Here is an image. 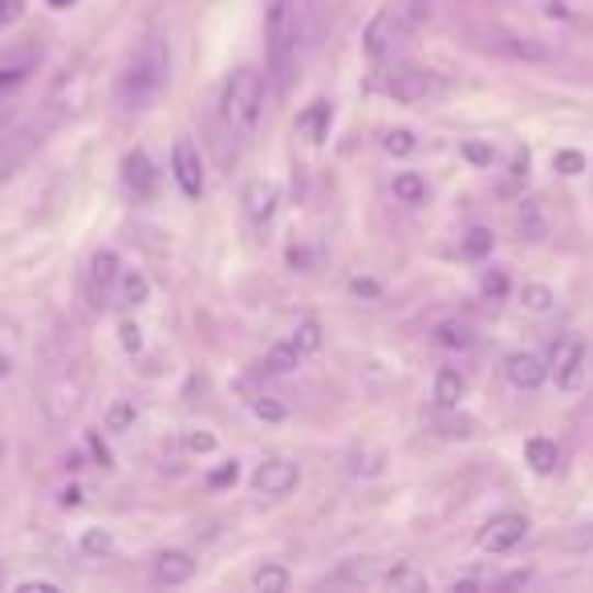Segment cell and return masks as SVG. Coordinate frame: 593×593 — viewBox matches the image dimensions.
<instances>
[{"instance_id": "45", "label": "cell", "mask_w": 593, "mask_h": 593, "mask_svg": "<svg viewBox=\"0 0 593 593\" xmlns=\"http://www.w3.org/2000/svg\"><path fill=\"white\" fill-rule=\"evenodd\" d=\"M513 176H528V150H521L513 163Z\"/></svg>"}, {"instance_id": "48", "label": "cell", "mask_w": 593, "mask_h": 593, "mask_svg": "<svg viewBox=\"0 0 593 593\" xmlns=\"http://www.w3.org/2000/svg\"><path fill=\"white\" fill-rule=\"evenodd\" d=\"M21 78H25V69H4V74H0L4 86H9V81H21Z\"/></svg>"}, {"instance_id": "31", "label": "cell", "mask_w": 593, "mask_h": 593, "mask_svg": "<svg viewBox=\"0 0 593 593\" xmlns=\"http://www.w3.org/2000/svg\"><path fill=\"white\" fill-rule=\"evenodd\" d=\"M135 403H126V399H119V403L110 406V415H107V427L110 432H126V427H131V423H135Z\"/></svg>"}, {"instance_id": "11", "label": "cell", "mask_w": 593, "mask_h": 593, "mask_svg": "<svg viewBox=\"0 0 593 593\" xmlns=\"http://www.w3.org/2000/svg\"><path fill=\"white\" fill-rule=\"evenodd\" d=\"M277 203H281V191H277V183L253 179V183L244 188V212H248V216L257 220V224L272 220V212H277Z\"/></svg>"}, {"instance_id": "46", "label": "cell", "mask_w": 593, "mask_h": 593, "mask_svg": "<svg viewBox=\"0 0 593 593\" xmlns=\"http://www.w3.org/2000/svg\"><path fill=\"white\" fill-rule=\"evenodd\" d=\"M61 504H66V508H74V504H81V492H78V488H66V492H61Z\"/></svg>"}, {"instance_id": "37", "label": "cell", "mask_w": 593, "mask_h": 593, "mask_svg": "<svg viewBox=\"0 0 593 593\" xmlns=\"http://www.w3.org/2000/svg\"><path fill=\"white\" fill-rule=\"evenodd\" d=\"M253 411H257V418H265V423H281V418H284V406L272 403V399H257V403H253Z\"/></svg>"}, {"instance_id": "43", "label": "cell", "mask_w": 593, "mask_h": 593, "mask_svg": "<svg viewBox=\"0 0 593 593\" xmlns=\"http://www.w3.org/2000/svg\"><path fill=\"white\" fill-rule=\"evenodd\" d=\"M484 293L488 296H504V293H508V277H504V272H484Z\"/></svg>"}, {"instance_id": "23", "label": "cell", "mask_w": 593, "mask_h": 593, "mask_svg": "<svg viewBox=\"0 0 593 593\" xmlns=\"http://www.w3.org/2000/svg\"><path fill=\"white\" fill-rule=\"evenodd\" d=\"M394 200H403V203H423V200H427V183H423V176H415V171L394 176Z\"/></svg>"}, {"instance_id": "18", "label": "cell", "mask_w": 593, "mask_h": 593, "mask_svg": "<svg viewBox=\"0 0 593 593\" xmlns=\"http://www.w3.org/2000/svg\"><path fill=\"white\" fill-rule=\"evenodd\" d=\"M301 358H305V354L296 350L293 337H289V342H281V346H272V350H269V358H265V370H272V374H289V370H296V366H301Z\"/></svg>"}, {"instance_id": "12", "label": "cell", "mask_w": 593, "mask_h": 593, "mask_svg": "<svg viewBox=\"0 0 593 593\" xmlns=\"http://www.w3.org/2000/svg\"><path fill=\"white\" fill-rule=\"evenodd\" d=\"M191 578H195V561H191V553L167 549V553L155 557V581H159V585H188Z\"/></svg>"}, {"instance_id": "50", "label": "cell", "mask_w": 593, "mask_h": 593, "mask_svg": "<svg viewBox=\"0 0 593 593\" xmlns=\"http://www.w3.org/2000/svg\"><path fill=\"white\" fill-rule=\"evenodd\" d=\"M49 4H54V9H69V4H74V0H49Z\"/></svg>"}, {"instance_id": "29", "label": "cell", "mask_w": 593, "mask_h": 593, "mask_svg": "<svg viewBox=\"0 0 593 593\" xmlns=\"http://www.w3.org/2000/svg\"><path fill=\"white\" fill-rule=\"evenodd\" d=\"M293 346L301 354H313L317 346H322V325L313 322V317H310V322H301V325H296V334H293Z\"/></svg>"}, {"instance_id": "6", "label": "cell", "mask_w": 593, "mask_h": 593, "mask_svg": "<svg viewBox=\"0 0 593 593\" xmlns=\"http://www.w3.org/2000/svg\"><path fill=\"white\" fill-rule=\"evenodd\" d=\"M585 358H590V350H585V342H581V337H566V342L553 350L549 374L557 378V387H561V391H578L581 387V378H585Z\"/></svg>"}, {"instance_id": "36", "label": "cell", "mask_w": 593, "mask_h": 593, "mask_svg": "<svg viewBox=\"0 0 593 593\" xmlns=\"http://www.w3.org/2000/svg\"><path fill=\"white\" fill-rule=\"evenodd\" d=\"M566 549H593V521L578 525V533H569V537H566Z\"/></svg>"}, {"instance_id": "44", "label": "cell", "mask_w": 593, "mask_h": 593, "mask_svg": "<svg viewBox=\"0 0 593 593\" xmlns=\"http://www.w3.org/2000/svg\"><path fill=\"white\" fill-rule=\"evenodd\" d=\"M21 593H54V585H49V581H25Z\"/></svg>"}, {"instance_id": "27", "label": "cell", "mask_w": 593, "mask_h": 593, "mask_svg": "<svg viewBox=\"0 0 593 593\" xmlns=\"http://www.w3.org/2000/svg\"><path fill=\"white\" fill-rule=\"evenodd\" d=\"M147 293H150V284L143 272H126V277H122V301H126V305H143Z\"/></svg>"}, {"instance_id": "38", "label": "cell", "mask_w": 593, "mask_h": 593, "mask_svg": "<svg viewBox=\"0 0 593 593\" xmlns=\"http://www.w3.org/2000/svg\"><path fill=\"white\" fill-rule=\"evenodd\" d=\"M342 578H346V581H374L378 578L374 561H354V566L342 569Z\"/></svg>"}, {"instance_id": "8", "label": "cell", "mask_w": 593, "mask_h": 593, "mask_svg": "<svg viewBox=\"0 0 593 593\" xmlns=\"http://www.w3.org/2000/svg\"><path fill=\"white\" fill-rule=\"evenodd\" d=\"M171 167H176V179H179V188H183V195L200 200L203 195V163H200V150H195L191 138H179L176 143V150H171Z\"/></svg>"}, {"instance_id": "13", "label": "cell", "mask_w": 593, "mask_h": 593, "mask_svg": "<svg viewBox=\"0 0 593 593\" xmlns=\"http://www.w3.org/2000/svg\"><path fill=\"white\" fill-rule=\"evenodd\" d=\"M508 378H513V387H521V391H537V387H545V378H549V366L540 362L537 354H513L508 358Z\"/></svg>"}, {"instance_id": "9", "label": "cell", "mask_w": 593, "mask_h": 593, "mask_svg": "<svg viewBox=\"0 0 593 593\" xmlns=\"http://www.w3.org/2000/svg\"><path fill=\"white\" fill-rule=\"evenodd\" d=\"M296 484H301V472H296V463H289V459H269L253 475V488L265 492V496H289Z\"/></svg>"}, {"instance_id": "34", "label": "cell", "mask_w": 593, "mask_h": 593, "mask_svg": "<svg viewBox=\"0 0 593 593\" xmlns=\"http://www.w3.org/2000/svg\"><path fill=\"white\" fill-rule=\"evenodd\" d=\"M382 147L391 150V155H399V159H406V155H411V150H415L418 143H415V135H411V131H391Z\"/></svg>"}, {"instance_id": "2", "label": "cell", "mask_w": 593, "mask_h": 593, "mask_svg": "<svg viewBox=\"0 0 593 593\" xmlns=\"http://www.w3.org/2000/svg\"><path fill=\"white\" fill-rule=\"evenodd\" d=\"M260 110H265V78H260L253 66H240L224 86V98H220V119L236 138H248L257 131Z\"/></svg>"}, {"instance_id": "17", "label": "cell", "mask_w": 593, "mask_h": 593, "mask_svg": "<svg viewBox=\"0 0 593 593\" xmlns=\"http://www.w3.org/2000/svg\"><path fill=\"white\" fill-rule=\"evenodd\" d=\"M463 399V378L459 370H439L435 374V406H459Z\"/></svg>"}, {"instance_id": "3", "label": "cell", "mask_w": 593, "mask_h": 593, "mask_svg": "<svg viewBox=\"0 0 593 593\" xmlns=\"http://www.w3.org/2000/svg\"><path fill=\"white\" fill-rule=\"evenodd\" d=\"M163 86H167V49H163V41H147V49L122 74L119 102L126 110H147Z\"/></svg>"}, {"instance_id": "28", "label": "cell", "mask_w": 593, "mask_h": 593, "mask_svg": "<svg viewBox=\"0 0 593 593\" xmlns=\"http://www.w3.org/2000/svg\"><path fill=\"white\" fill-rule=\"evenodd\" d=\"M492 244H496V236H492V232L472 228V232H468V240H463V253H468L472 260H484L488 253H492Z\"/></svg>"}, {"instance_id": "49", "label": "cell", "mask_w": 593, "mask_h": 593, "mask_svg": "<svg viewBox=\"0 0 593 593\" xmlns=\"http://www.w3.org/2000/svg\"><path fill=\"white\" fill-rule=\"evenodd\" d=\"M9 370H13V362H9L4 354H0V378H9Z\"/></svg>"}, {"instance_id": "40", "label": "cell", "mask_w": 593, "mask_h": 593, "mask_svg": "<svg viewBox=\"0 0 593 593\" xmlns=\"http://www.w3.org/2000/svg\"><path fill=\"white\" fill-rule=\"evenodd\" d=\"M216 447V435H208V432H191L188 435V451H195V456H208Z\"/></svg>"}, {"instance_id": "42", "label": "cell", "mask_w": 593, "mask_h": 593, "mask_svg": "<svg viewBox=\"0 0 593 593\" xmlns=\"http://www.w3.org/2000/svg\"><path fill=\"white\" fill-rule=\"evenodd\" d=\"M119 334H122V346H126V350H131V354L143 350V329H138V325L126 322V325H122V329H119Z\"/></svg>"}, {"instance_id": "30", "label": "cell", "mask_w": 593, "mask_h": 593, "mask_svg": "<svg viewBox=\"0 0 593 593\" xmlns=\"http://www.w3.org/2000/svg\"><path fill=\"white\" fill-rule=\"evenodd\" d=\"M463 159L472 163V167H492L496 150H492V143H484V138H468V143H463Z\"/></svg>"}, {"instance_id": "47", "label": "cell", "mask_w": 593, "mask_h": 593, "mask_svg": "<svg viewBox=\"0 0 593 593\" xmlns=\"http://www.w3.org/2000/svg\"><path fill=\"white\" fill-rule=\"evenodd\" d=\"M90 447L98 451V459H102V463H110V451L102 447V439H98V435H90Z\"/></svg>"}, {"instance_id": "20", "label": "cell", "mask_w": 593, "mask_h": 593, "mask_svg": "<svg viewBox=\"0 0 593 593\" xmlns=\"http://www.w3.org/2000/svg\"><path fill=\"white\" fill-rule=\"evenodd\" d=\"M435 337H439V346H447V350H472L475 346V334L463 322H444L435 329Z\"/></svg>"}, {"instance_id": "21", "label": "cell", "mask_w": 593, "mask_h": 593, "mask_svg": "<svg viewBox=\"0 0 593 593\" xmlns=\"http://www.w3.org/2000/svg\"><path fill=\"white\" fill-rule=\"evenodd\" d=\"M114 277H119V257L114 253H98L94 257V269H90V284H94V293L102 296L114 284Z\"/></svg>"}, {"instance_id": "26", "label": "cell", "mask_w": 593, "mask_h": 593, "mask_svg": "<svg viewBox=\"0 0 593 593\" xmlns=\"http://www.w3.org/2000/svg\"><path fill=\"white\" fill-rule=\"evenodd\" d=\"M387 585H391V590H427V578L411 566H394L391 573H387Z\"/></svg>"}, {"instance_id": "14", "label": "cell", "mask_w": 593, "mask_h": 593, "mask_svg": "<svg viewBox=\"0 0 593 593\" xmlns=\"http://www.w3.org/2000/svg\"><path fill=\"white\" fill-rule=\"evenodd\" d=\"M329 119H334L329 102L317 98V102H310V107L296 114V131L310 138V143H325V135H329Z\"/></svg>"}, {"instance_id": "19", "label": "cell", "mask_w": 593, "mask_h": 593, "mask_svg": "<svg viewBox=\"0 0 593 593\" xmlns=\"http://www.w3.org/2000/svg\"><path fill=\"white\" fill-rule=\"evenodd\" d=\"M500 49H504V54L508 57H516V61H549V49H545V45H537V41H521V37H504L500 41Z\"/></svg>"}, {"instance_id": "33", "label": "cell", "mask_w": 593, "mask_h": 593, "mask_svg": "<svg viewBox=\"0 0 593 593\" xmlns=\"http://www.w3.org/2000/svg\"><path fill=\"white\" fill-rule=\"evenodd\" d=\"M553 167L561 171V176L573 179V176H581V171H585V155H581V150H557Z\"/></svg>"}, {"instance_id": "35", "label": "cell", "mask_w": 593, "mask_h": 593, "mask_svg": "<svg viewBox=\"0 0 593 593\" xmlns=\"http://www.w3.org/2000/svg\"><path fill=\"white\" fill-rule=\"evenodd\" d=\"M350 293L354 296H366V301H374V296H382V284H378L374 277H354Z\"/></svg>"}, {"instance_id": "10", "label": "cell", "mask_w": 593, "mask_h": 593, "mask_svg": "<svg viewBox=\"0 0 593 593\" xmlns=\"http://www.w3.org/2000/svg\"><path fill=\"white\" fill-rule=\"evenodd\" d=\"M155 167H150V159L143 155V150H131L126 159H122V183H126V191L135 195V200H147L150 191H155Z\"/></svg>"}, {"instance_id": "16", "label": "cell", "mask_w": 593, "mask_h": 593, "mask_svg": "<svg viewBox=\"0 0 593 593\" xmlns=\"http://www.w3.org/2000/svg\"><path fill=\"white\" fill-rule=\"evenodd\" d=\"M435 432L447 435V439H468L475 432V423L468 415H456V406H439V415L432 418Z\"/></svg>"}, {"instance_id": "25", "label": "cell", "mask_w": 593, "mask_h": 593, "mask_svg": "<svg viewBox=\"0 0 593 593\" xmlns=\"http://www.w3.org/2000/svg\"><path fill=\"white\" fill-rule=\"evenodd\" d=\"M114 549V537H110L107 528H86L81 533V553L86 557H107Z\"/></svg>"}, {"instance_id": "24", "label": "cell", "mask_w": 593, "mask_h": 593, "mask_svg": "<svg viewBox=\"0 0 593 593\" xmlns=\"http://www.w3.org/2000/svg\"><path fill=\"white\" fill-rule=\"evenodd\" d=\"M557 293L549 289V284H525V293H521V305H525L528 313H549L553 310Z\"/></svg>"}, {"instance_id": "41", "label": "cell", "mask_w": 593, "mask_h": 593, "mask_svg": "<svg viewBox=\"0 0 593 593\" xmlns=\"http://www.w3.org/2000/svg\"><path fill=\"white\" fill-rule=\"evenodd\" d=\"M21 13H25V0H0V29L13 25Z\"/></svg>"}, {"instance_id": "5", "label": "cell", "mask_w": 593, "mask_h": 593, "mask_svg": "<svg viewBox=\"0 0 593 593\" xmlns=\"http://www.w3.org/2000/svg\"><path fill=\"white\" fill-rule=\"evenodd\" d=\"M528 533V521L521 513H500L492 516L484 528H480V549L484 553H508V549H516L521 540H525Z\"/></svg>"}, {"instance_id": "1", "label": "cell", "mask_w": 593, "mask_h": 593, "mask_svg": "<svg viewBox=\"0 0 593 593\" xmlns=\"http://www.w3.org/2000/svg\"><path fill=\"white\" fill-rule=\"evenodd\" d=\"M427 13H432V4L427 0H391L387 9H378L374 21L366 25L362 33V49L374 61H382V57H391L399 45H403L411 33H415L423 21H427Z\"/></svg>"}, {"instance_id": "15", "label": "cell", "mask_w": 593, "mask_h": 593, "mask_svg": "<svg viewBox=\"0 0 593 593\" xmlns=\"http://www.w3.org/2000/svg\"><path fill=\"white\" fill-rule=\"evenodd\" d=\"M557 444L553 439H545V435H533L525 444V463L533 468L537 475H549V472H557Z\"/></svg>"}, {"instance_id": "7", "label": "cell", "mask_w": 593, "mask_h": 593, "mask_svg": "<svg viewBox=\"0 0 593 593\" xmlns=\"http://www.w3.org/2000/svg\"><path fill=\"white\" fill-rule=\"evenodd\" d=\"M435 90H439L435 78L418 66H399L391 78H387V94L399 98V102H423V98L435 94Z\"/></svg>"}, {"instance_id": "22", "label": "cell", "mask_w": 593, "mask_h": 593, "mask_svg": "<svg viewBox=\"0 0 593 593\" xmlns=\"http://www.w3.org/2000/svg\"><path fill=\"white\" fill-rule=\"evenodd\" d=\"M289 569L281 566H260L257 573H253V590H265V593H284L289 590Z\"/></svg>"}, {"instance_id": "39", "label": "cell", "mask_w": 593, "mask_h": 593, "mask_svg": "<svg viewBox=\"0 0 593 593\" xmlns=\"http://www.w3.org/2000/svg\"><path fill=\"white\" fill-rule=\"evenodd\" d=\"M236 475H240V468H236V463H220L216 472L208 475V484H212V488H228V484H236Z\"/></svg>"}, {"instance_id": "32", "label": "cell", "mask_w": 593, "mask_h": 593, "mask_svg": "<svg viewBox=\"0 0 593 593\" xmlns=\"http://www.w3.org/2000/svg\"><path fill=\"white\" fill-rule=\"evenodd\" d=\"M521 228H525L528 240H540V236H545V220H540L533 200H525V208H521Z\"/></svg>"}, {"instance_id": "4", "label": "cell", "mask_w": 593, "mask_h": 593, "mask_svg": "<svg viewBox=\"0 0 593 593\" xmlns=\"http://www.w3.org/2000/svg\"><path fill=\"white\" fill-rule=\"evenodd\" d=\"M265 37H269V69L277 78V90H289V74H293L296 57V9L293 0H272L269 16H265Z\"/></svg>"}]
</instances>
